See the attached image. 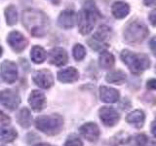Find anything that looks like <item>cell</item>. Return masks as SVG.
Returning <instances> with one entry per match:
<instances>
[{
    "mask_svg": "<svg viewBox=\"0 0 156 146\" xmlns=\"http://www.w3.org/2000/svg\"><path fill=\"white\" fill-rule=\"evenodd\" d=\"M68 61V55L65 49L57 47L49 52V62L56 66H62Z\"/></svg>",
    "mask_w": 156,
    "mask_h": 146,
    "instance_id": "12",
    "label": "cell"
},
{
    "mask_svg": "<svg viewBox=\"0 0 156 146\" xmlns=\"http://www.w3.org/2000/svg\"><path fill=\"white\" fill-rule=\"evenodd\" d=\"M106 82L111 83V84L121 85L126 80V74L122 70H114L109 72L105 77Z\"/></svg>",
    "mask_w": 156,
    "mask_h": 146,
    "instance_id": "20",
    "label": "cell"
},
{
    "mask_svg": "<svg viewBox=\"0 0 156 146\" xmlns=\"http://www.w3.org/2000/svg\"><path fill=\"white\" fill-rule=\"evenodd\" d=\"M17 131L13 128H7L3 127L0 128V141L1 142H11L17 137Z\"/></svg>",
    "mask_w": 156,
    "mask_h": 146,
    "instance_id": "23",
    "label": "cell"
},
{
    "mask_svg": "<svg viewBox=\"0 0 156 146\" xmlns=\"http://www.w3.org/2000/svg\"><path fill=\"white\" fill-rule=\"evenodd\" d=\"M52 4H54V5H58V4H60V2H61V0H49Z\"/></svg>",
    "mask_w": 156,
    "mask_h": 146,
    "instance_id": "35",
    "label": "cell"
},
{
    "mask_svg": "<svg viewBox=\"0 0 156 146\" xmlns=\"http://www.w3.org/2000/svg\"><path fill=\"white\" fill-rule=\"evenodd\" d=\"M126 120L130 125L136 127V128H141L144 124L145 115L141 110H135L127 116Z\"/></svg>",
    "mask_w": 156,
    "mask_h": 146,
    "instance_id": "18",
    "label": "cell"
},
{
    "mask_svg": "<svg viewBox=\"0 0 156 146\" xmlns=\"http://www.w3.org/2000/svg\"><path fill=\"white\" fill-rule=\"evenodd\" d=\"M112 15L116 19H124L130 12V6L124 1H116L112 4L111 7Z\"/></svg>",
    "mask_w": 156,
    "mask_h": 146,
    "instance_id": "17",
    "label": "cell"
},
{
    "mask_svg": "<svg viewBox=\"0 0 156 146\" xmlns=\"http://www.w3.org/2000/svg\"><path fill=\"white\" fill-rule=\"evenodd\" d=\"M0 117H1V118H2L1 123H3V124H9V122H10L9 117H7L5 114H3L2 112H0Z\"/></svg>",
    "mask_w": 156,
    "mask_h": 146,
    "instance_id": "33",
    "label": "cell"
},
{
    "mask_svg": "<svg viewBox=\"0 0 156 146\" xmlns=\"http://www.w3.org/2000/svg\"><path fill=\"white\" fill-rule=\"evenodd\" d=\"M147 142V137L144 134H139L136 136V143L138 146H145Z\"/></svg>",
    "mask_w": 156,
    "mask_h": 146,
    "instance_id": "28",
    "label": "cell"
},
{
    "mask_svg": "<svg viewBox=\"0 0 156 146\" xmlns=\"http://www.w3.org/2000/svg\"><path fill=\"white\" fill-rule=\"evenodd\" d=\"M1 76L8 84H12L16 81L18 78V67L16 63L11 61H3L1 63Z\"/></svg>",
    "mask_w": 156,
    "mask_h": 146,
    "instance_id": "8",
    "label": "cell"
},
{
    "mask_svg": "<svg viewBox=\"0 0 156 146\" xmlns=\"http://www.w3.org/2000/svg\"><path fill=\"white\" fill-rule=\"evenodd\" d=\"M31 120L32 118H31L30 111L27 108H26V107H23V109H21V111H20L17 115L18 123L21 125L23 128H28V127L31 125Z\"/></svg>",
    "mask_w": 156,
    "mask_h": 146,
    "instance_id": "21",
    "label": "cell"
},
{
    "mask_svg": "<svg viewBox=\"0 0 156 146\" xmlns=\"http://www.w3.org/2000/svg\"><path fill=\"white\" fill-rule=\"evenodd\" d=\"M79 73L74 67H67L58 72V79L62 83H73L77 81Z\"/></svg>",
    "mask_w": 156,
    "mask_h": 146,
    "instance_id": "16",
    "label": "cell"
},
{
    "mask_svg": "<svg viewBox=\"0 0 156 146\" xmlns=\"http://www.w3.org/2000/svg\"><path fill=\"white\" fill-rule=\"evenodd\" d=\"M101 16L95 3L90 0L88 1L77 15L79 31L83 35L89 34L94 28L97 19Z\"/></svg>",
    "mask_w": 156,
    "mask_h": 146,
    "instance_id": "2",
    "label": "cell"
},
{
    "mask_svg": "<svg viewBox=\"0 0 156 146\" xmlns=\"http://www.w3.org/2000/svg\"><path fill=\"white\" fill-rule=\"evenodd\" d=\"M79 130L83 137L89 141H92V142L97 141L101 134L100 128L95 123H86L80 127Z\"/></svg>",
    "mask_w": 156,
    "mask_h": 146,
    "instance_id": "14",
    "label": "cell"
},
{
    "mask_svg": "<svg viewBox=\"0 0 156 146\" xmlns=\"http://www.w3.org/2000/svg\"><path fill=\"white\" fill-rule=\"evenodd\" d=\"M65 146H83V142L75 134H70L67 137Z\"/></svg>",
    "mask_w": 156,
    "mask_h": 146,
    "instance_id": "27",
    "label": "cell"
},
{
    "mask_svg": "<svg viewBox=\"0 0 156 146\" xmlns=\"http://www.w3.org/2000/svg\"><path fill=\"white\" fill-rule=\"evenodd\" d=\"M100 96L101 99L104 102H106V103H114V102L118 101L120 94L118 91L113 89V88L101 86L100 88Z\"/></svg>",
    "mask_w": 156,
    "mask_h": 146,
    "instance_id": "15",
    "label": "cell"
},
{
    "mask_svg": "<svg viewBox=\"0 0 156 146\" xmlns=\"http://www.w3.org/2000/svg\"><path fill=\"white\" fill-rule=\"evenodd\" d=\"M63 125L62 118L58 114L40 116L35 120L36 129L48 135H55L61 131Z\"/></svg>",
    "mask_w": 156,
    "mask_h": 146,
    "instance_id": "4",
    "label": "cell"
},
{
    "mask_svg": "<svg viewBox=\"0 0 156 146\" xmlns=\"http://www.w3.org/2000/svg\"><path fill=\"white\" fill-rule=\"evenodd\" d=\"M148 19H149L150 23L152 24L153 26H156V9H154L153 11L150 12Z\"/></svg>",
    "mask_w": 156,
    "mask_h": 146,
    "instance_id": "29",
    "label": "cell"
},
{
    "mask_svg": "<svg viewBox=\"0 0 156 146\" xmlns=\"http://www.w3.org/2000/svg\"><path fill=\"white\" fill-rule=\"evenodd\" d=\"M99 113L101 122L107 127H112L116 125L120 119L119 113L117 112L116 109L112 108V107H108V106L101 107Z\"/></svg>",
    "mask_w": 156,
    "mask_h": 146,
    "instance_id": "9",
    "label": "cell"
},
{
    "mask_svg": "<svg viewBox=\"0 0 156 146\" xmlns=\"http://www.w3.org/2000/svg\"><path fill=\"white\" fill-rule=\"evenodd\" d=\"M121 60L133 73H140L150 66V60L148 56L144 54H136L129 50L122 51Z\"/></svg>",
    "mask_w": 156,
    "mask_h": 146,
    "instance_id": "3",
    "label": "cell"
},
{
    "mask_svg": "<svg viewBox=\"0 0 156 146\" xmlns=\"http://www.w3.org/2000/svg\"><path fill=\"white\" fill-rule=\"evenodd\" d=\"M115 63L114 56L111 53L104 51L101 53L99 57V64L102 69H110Z\"/></svg>",
    "mask_w": 156,
    "mask_h": 146,
    "instance_id": "19",
    "label": "cell"
},
{
    "mask_svg": "<svg viewBox=\"0 0 156 146\" xmlns=\"http://www.w3.org/2000/svg\"><path fill=\"white\" fill-rule=\"evenodd\" d=\"M110 33H111V30L108 26H101L99 27V29H98L97 32L94 34V36H93L92 39H94L95 41L99 42V43L105 44L106 39L110 36ZM105 45H107V44H105Z\"/></svg>",
    "mask_w": 156,
    "mask_h": 146,
    "instance_id": "22",
    "label": "cell"
},
{
    "mask_svg": "<svg viewBox=\"0 0 156 146\" xmlns=\"http://www.w3.org/2000/svg\"><path fill=\"white\" fill-rule=\"evenodd\" d=\"M30 57L31 61L35 63H42L47 57V53L44 50V48L40 46H34L31 49L30 53Z\"/></svg>",
    "mask_w": 156,
    "mask_h": 146,
    "instance_id": "24",
    "label": "cell"
},
{
    "mask_svg": "<svg viewBox=\"0 0 156 146\" xmlns=\"http://www.w3.org/2000/svg\"><path fill=\"white\" fill-rule=\"evenodd\" d=\"M151 133H152L154 137H156V121H154L152 124H151Z\"/></svg>",
    "mask_w": 156,
    "mask_h": 146,
    "instance_id": "34",
    "label": "cell"
},
{
    "mask_svg": "<svg viewBox=\"0 0 156 146\" xmlns=\"http://www.w3.org/2000/svg\"><path fill=\"white\" fill-rule=\"evenodd\" d=\"M155 72H156V65H155Z\"/></svg>",
    "mask_w": 156,
    "mask_h": 146,
    "instance_id": "38",
    "label": "cell"
},
{
    "mask_svg": "<svg viewBox=\"0 0 156 146\" xmlns=\"http://www.w3.org/2000/svg\"><path fill=\"white\" fill-rule=\"evenodd\" d=\"M7 42L9 46L13 49V51H15L16 53L23 52L28 44L27 39L23 36V34L16 30L11 31L9 33L7 37Z\"/></svg>",
    "mask_w": 156,
    "mask_h": 146,
    "instance_id": "7",
    "label": "cell"
},
{
    "mask_svg": "<svg viewBox=\"0 0 156 146\" xmlns=\"http://www.w3.org/2000/svg\"><path fill=\"white\" fill-rule=\"evenodd\" d=\"M147 88L151 90H156V79H150L147 81Z\"/></svg>",
    "mask_w": 156,
    "mask_h": 146,
    "instance_id": "31",
    "label": "cell"
},
{
    "mask_svg": "<svg viewBox=\"0 0 156 146\" xmlns=\"http://www.w3.org/2000/svg\"><path fill=\"white\" fill-rule=\"evenodd\" d=\"M32 80L37 86L43 89H49L54 84V78L52 72L47 69L37 70L33 73Z\"/></svg>",
    "mask_w": 156,
    "mask_h": 146,
    "instance_id": "10",
    "label": "cell"
},
{
    "mask_svg": "<svg viewBox=\"0 0 156 146\" xmlns=\"http://www.w3.org/2000/svg\"><path fill=\"white\" fill-rule=\"evenodd\" d=\"M149 48H150L151 52L153 53V55L156 57V37H153V38L150 39V41H149Z\"/></svg>",
    "mask_w": 156,
    "mask_h": 146,
    "instance_id": "30",
    "label": "cell"
},
{
    "mask_svg": "<svg viewBox=\"0 0 156 146\" xmlns=\"http://www.w3.org/2000/svg\"><path fill=\"white\" fill-rule=\"evenodd\" d=\"M2 53H3V50H2V48H1V47H0V57H1V56H2Z\"/></svg>",
    "mask_w": 156,
    "mask_h": 146,
    "instance_id": "37",
    "label": "cell"
},
{
    "mask_svg": "<svg viewBox=\"0 0 156 146\" xmlns=\"http://www.w3.org/2000/svg\"><path fill=\"white\" fill-rule=\"evenodd\" d=\"M0 102L9 110H15L21 103V97L13 90H4L0 92Z\"/></svg>",
    "mask_w": 156,
    "mask_h": 146,
    "instance_id": "6",
    "label": "cell"
},
{
    "mask_svg": "<svg viewBox=\"0 0 156 146\" xmlns=\"http://www.w3.org/2000/svg\"><path fill=\"white\" fill-rule=\"evenodd\" d=\"M5 19H6V23L9 26H14L18 22V12L17 9L14 5H9V6L5 9Z\"/></svg>",
    "mask_w": 156,
    "mask_h": 146,
    "instance_id": "25",
    "label": "cell"
},
{
    "mask_svg": "<svg viewBox=\"0 0 156 146\" xmlns=\"http://www.w3.org/2000/svg\"><path fill=\"white\" fill-rule=\"evenodd\" d=\"M144 3L147 7H154L156 6V0H144Z\"/></svg>",
    "mask_w": 156,
    "mask_h": 146,
    "instance_id": "32",
    "label": "cell"
},
{
    "mask_svg": "<svg viewBox=\"0 0 156 146\" xmlns=\"http://www.w3.org/2000/svg\"><path fill=\"white\" fill-rule=\"evenodd\" d=\"M23 23L34 37H43L47 32L49 19L43 12L35 9H27L23 13Z\"/></svg>",
    "mask_w": 156,
    "mask_h": 146,
    "instance_id": "1",
    "label": "cell"
},
{
    "mask_svg": "<svg viewBox=\"0 0 156 146\" xmlns=\"http://www.w3.org/2000/svg\"><path fill=\"white\" fill-rule=\"evenodd\" d=\"M36 146H50L49 144H46V143H40V144H37Z\"/></svg>",
    "mask_w": 156,
    "mask_h": 146,
    "instance_id": "36",
    "label": "cell"
},
{
    "mask_svg": "<svg viewBox=\"0 0 156 146\" xmlns=\"http://www.w3.org/2000/svg\"><path fill=\"white\" fill-rule=\"evenodd\" d=\"M148 28L140 21H133L127 24L124 30V38L126 42L131 44L140 43L148 35Z\"/></svg>",
    "mask_w": 156,
    "mask_h": 146,
    "instance_id": "5",
    "label": "cell"
},
{
    "mask_svg": "<svg viewBox=\"0 0 156 146\" xmlns=\"http://www.w3.org/2000/svg\"><path fill=\"white\" fill-rule=\"evenodd\" d=\"M72 53H73V57H74L76 61H80L86 56V49L84 46L81 45V44H75L74 47L72 49Z\"/></svg>",
    "mask_w": 156,
    "mask_h": 146,
    "instance_id": "26",
    "label": "cell"
},
{
    "mask_svg": "<svg viewBox=\"0 0 156 146\" xmlns=\"http://www.w3.org/2000/svg\"><path fill=\"white\" fill-rule=\"evenodd\" d=\"M77 22V14L73 10H63L58 18V26L65 29H70L75 26Z\"/></svg>",
    "mask_w": 156,
    "mask_h": 146,
    "instance_id": "11",
    "label": "cell"
},
{
    "mask_svg": "<svg viewBox=\"0 0 156 146\" xmlns=\"http://www.w3.org/2000/svg\"><path fill=\"white\" fill-rule=\"evenodd\" d=\"M28 102L34 111L39 112L45 108L46 96L44 95V92H42L41 91H32L28 97Z\"/></svg>",
    "mask_w": 156,
    "mask_h": 146,
    "instance_id": "13",
    "label": "cell"
}]
</instances>
